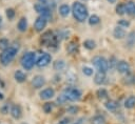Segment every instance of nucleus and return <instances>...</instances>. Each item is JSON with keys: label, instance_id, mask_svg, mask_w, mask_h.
<instances>
[{"label": "nucleus", "instance_id": "1", "mask_svg": "<svg viewBox=\"0 0 135 124\" xmlns=\"http://www.w3.org/2000/svg\"><path fill=\"white\" fill-rule=\"evenodd\" d=\"M72 14H73V17L75 18L76 21L84 22L88 18L89 12H88L86 6L83 3L79 2V1H75L72 5Z\"/></svg>", "mask_w": 135, "mask_h": 124}, {"label": "nucleus", "instance_id": "2", "mask_svg": "<svg viewBox=\"0 0 135 124\" xmlns=\"http://www.w3.org/2000/svg\"><path fill=\"white\" fill-rule=\"evenodd\" d=\"M18 49H19V46H15V45H9L6 49L2 50V53L0 54V63L4 66L8 65L13 59L16 57L17 53H18Z\"/></svg>", "mask_w": 135, "mask_h": 124}, {"label": "nucleus", "instance_id": "3", "mask_svg": "<svg viewBox=\"0 0 135 124\" xmlns=\"http://www.w3.org/2000/svg\"><path fill=\"white\" fill-rule=\"evenodd\" d=\"M59 42V38L58 36H56L54 34L53 30H46L42 34L41 38H40V43L43 46L50 47V48H55L58 45Z\"/></svg>", "mask_w": 135, "mask_h": 124}, {"label": "nucleus", "instance_id": "4", "mask_svg": "<svg viewBox=\"0 0 135 124\" xmlns=\"http://www.w3.org/2000/svg\"><path fill=\"white\" fill-rule=\"evenodd\" d=\"M20 63L24 69L26 70L32 69L33 66L36 64V54L33 51H27L23 54L20 59Z\"/></svg>", "mask_w": 135, "mask_h": 124}, {"label": "nucleus", "instance_id": "5", "mask_svg": "<svg viewBox=\"0 0 135 124\" xmlns=\"http://www.w3.org/2000/svg\"><path fill=\"white\" fill-rule=\"evenodd\" d=\"M63 96L66 98V100L76 102L81 99V91L76 87H66L63 90Z\"/></svg>", "mask_w": 135, "mask_h": 124}, {"label": "nucleus", "instance_id": "6", "mask_svg": "<svg viewBox=\"0 0 135 124\" xmlns=\"http://www.w3.org/2000/svg\"><path fill=\"white\" fill-rule=\"evenodd\" d=\"M93 64L95 65V67L98 69V71H102V73H107L109 69V61L101 56H96L93 58L92 60Z\"/></svg>", "mask_w": 135, "mask_h": 124}, {"label": "nucleus", "instance_id": "7", "mask_svg": "<svg viewBox=\"0 0 135 124\" xmlns=\"http://www.w3.org/2000/svg\"><path fill=\"white\" fill-rule=\"evenodd\" d=\"M34 8L39 14V16H43L47 20L49 19H52V9L50 8L49 5H45V4H42V3H39L38 2V3H36L34 5Z\"/></svg>", "mask_w": 135, "mask_h": 124}, {"label": "nucleus", "instance_id": "8", "mask_svg": "<svg viewBox=\"0 0 135 124\" xmlns=\"http://www.w3.org/2000/svg\"><path fill=\"white\" fill-rule=\"evenodd\" d=\"M51 60H52V56H51L49 53H42V54L39 56V58L37 59L36 65H37L38 67H44V66H46V65L50 64Z\"/></svg>", "mask_w": 135, "mask_h": 124}, {"label": "nucleus", "instance_id": "9", "mask_svg": "<svg viewBox=\"0 0 135 124\" xmlns=\"http://www.w3.org/2000/svg\"><path fill=\"white\" fill-rule=\"evenodd\" d=\"M46 24H47V19L45 17H43V16H38L37 19L35 20L34 28H35L36 32L39 33V32H42L45 28Z\"/></svg>", "mask_w": 135, "mask_h": 124}, {"label": "nucleus", "instance_id": "10", "mask_svg": "<svg viewBox=\"0 0 135 124\" xmlns=\"http://www.w3.org/2000/svg\"><path fill=\"white\" fill-rule=\"evenodd\" d=\"M116 69L120 74H129L130 73V64H129V62H127L124 60L118 61L116 64Z\"/></svg>", "mask_w": 135, "mask_h": 124}, {"label": "nucleus", "instance_id": "11", "mask_svg": "<svg viewBox=\"0 0 135 124\" xmlns=\"http://www.w3.org/2000/svg\"><path fill=\"white\" fill-rule=\"evenodd\" d=\"M39 96L42 100H50L55 96V90L52 87H46L40 91Z\"/></svg>", "mask_w": 135, "mask_h": 124}, {"label": "nucleus", "instance_id": "12", "mask_svg": "<svg viewBox=\"0 0 135 124\" xmlns=\"http://www.w3.org/2000/svg\"><path fill=\"white\" fill-rule=\"evenodd\" d=\"M44 84H45V79H44V77L41 76V75L35 76V77L33 78V80H32V85H33L34 88H37V89H38V88H41Z\"/></svg>", "mask_w": 135, "mask_h": 124}, {"label": "nucleus", "instance_id": "13", "mask_svg": "<svg viewBox=\"0 0 135 124\" xmlns=\"http://www.w3.org/2000/svg\"><path fill=\"white\" fill-rule=\"evenodd\" d=\"M9 113L11 116L14 118V119H20L21 116H22V109H21V106L18 105V104H14L11 106L9 108Z\"/></svg>", "mask_w": 135, "mask_h": 124}, {"label": "nucleus", "instance_id": "14", "mask_svg": "<svg viewBox=\"0 0 135 124\" xmlns=\"http://www.w3.org/2000/svg\"><path fill=\"white\" fill-rule=\"evenodd\" d=\"M126 35H127V33H126V30L123 29V27H121V26H116L115 28H114V30H113V36L116 38V39H122V38H124L126 37Z\"/></svg>", "mask_w": 135, "mask_h": 124}, {"label": "nucleus", "instance_id": "15", "mask_svg": "<svg viewBox=\"0 0 135 124\" xmlns=\"http://www.w3.org/2000/svg\"><path fill=\"white\" fill-rule=\"evenodd\" d=\"M14 78H15L16 82H18V83H23V82H25V80H26V75H25V73H23L22 70L17 69V70L15 71V74H14Z\"/></svg>", "mask_w": 135, "mask_h": 124}, {"label": "nucleus", "instance_id": "16", "mask_svg": "<svg viewBox=\"0 0 135 124\" xmlns=\"http://www.w3.org/2000/svg\"><path fill=\"white\" fill-rule=\"evenodd\" d=\"M105 81V73H102V71H97L95 77H94V82L95 84L97 85H101L103 84Z\"/></svg>", "mask_w": 135, "mask_h": 124}, {"label": "nucleus", "instance_id": "17", "mask_svg": "<svg viewBox=\"0 0 135 124\" xmlns=\"http://www.w3.org/2000/svg\"><path fill=\"white\" fill-rule=\"evenodd\" d=\"M78 48H79V45H78L77 41H71V42H69V44L66 46V50L71 55L77 53L78 51Z\"/></svg>", "mask_w": 135, "mask_h": 124}, {"label": "nucleus", "instance_id": "18", "mask_svg": "<svg viewBox=\"0 0 135 124\" xmlns=\"http://www.w3.org/2000/svg\"><path fill=\"white\" fill-rule=\"evenodd\" d=\"M17 28H18V30L21 32V33H23V32L26 30V28H27V20H26L25 17L20 18V20H19L18 23H17Z\"/></svg>", "mask_w": 135, "mask_h": 124}, {"label": "nucleus", "instance_id": "19", "mask_svg": "<svg viewBox=\"0 0 135 124\" xmlns=\"http://www.w3.org/2000/svg\"><path fill=\"white\" fill-rule=\"evenodd\" d=\"M124 107L128 109H132L135 107V96H129L126 100H124Z\"/></svg>", "mask_w": 135, "mask_h": 124}, {"label": "nucleus", "instance_id": "20", "mask_svg": "<svg viewBox=\"0 0 135 124\" xmlns=\"http://www.w3.org/2000/svg\"><path fill=\"white\" fill-rule=\"evenodd\" d=\"M104 106H105V108H107L108 110H110V111H115V110L117 109V107H118V103H117L116 101H114V100H108V101L104 103Z\"/></svg>", "mask_w": 135, "mask_h": 124}, {"label": "nucleus", "instance_id": "21", "mask_svg": "<svg viewBox=\"0 0 135 124\" xmlns=\"http://www.w3.org/2000/svg\"><path fill=\"white\" fill-rule=\"evenodd\" d=\"M126 13L131 16H135V3L133 1H128L126 3Z\"/></svg>", "mask_w": 135, "mask_h": 124}, {"label": "nucleus", "instance_id": "22", "mask_svg": "<svg viewBox=\"0 0 135 124\" xmlns=\"http://www.w3.org/2000/svg\"><path fill=\"white\" fill-rule=\"evenodd\" d=\"M70 12H71V8H70V6L68 4H61L59 6V14H60L61 17H64V18L68 17Z\"/></svg>", "mask_w": 135, "mask_h": 124}, {"label": "nucleus", "instance_id": "23", "mask_svg": "<svg viewBox=\"0 0 135 124\" xmlns=\"http://www.w3.org/2000/svg\"><path fill=\"white\" fill-rule=\"evenodd\" d=\"M105 118L101 115H96L91 119V124H105Z\"/></svg>", "mask_w": 135, "mask_h": 124}, {"label": "nucleus", "instance_id": "24", "mask_svg": "<svg viewBox=\"0 0 135 124\" xmlns=\"http://www.w3.org/2000/svg\"><path fill=\"white\" fill-rule=\"evenodd\" d=\"M96 96H97L98 99L104 100V99H107L109 97V94H108V90L105 88H99L97 90V92H96Z\"/></svg>", "mask_w": 135, "mask_h": 124}, {"label": "nucleus", "instance_id": "25", "mask_svg": "<svg viewBox=\"0 0 135 124\" xmlns=\"http://www.w3.org/2000/svg\"><path fill=\"white\" fill-rule=\"evenodd\" d=\"M65 67V62L63 60H57L53 64V68L55 70H62Z\"/></svg>", "mask_w": 135, "mask_h": 124}, {"label": "nucleus", "instance_id": "26", "mask_svg": "<svg viewBox=\"0 0 135 124\" xmlns=\"http://www.w3.org/2000/svg\"><path fill=\"white\" fill-rule=\"evenodd\" d=\"M123 83L124 84H132L134 85L135 84V74H127V77L124 78L123 80Z\"/></svg>", "mask_w": 135, "mask_h": 124}, {"label": "nucleus", "instance_id": "27", "mask_svg": "<svg viewBox=\"0 0 135 124\" xmlns=\"http://www.w3.org/2000/svg\"><path fill=\"white\" fill-rule=\"evenodd\" d=\"M83 46H84V48L91 50V49H94L96 47V43H95V41H93L91 39H88V40L83 41Z\"/></svg>", "mask_w": 135, "mask_h": 124}, {"label": "nucleus", "instance_id": "28", "mask_svg": "<svg viewBox=\"0 0 135 124\" xmlns=\"http://www.w3.org/2000/svg\"><path fill=\"white\" fill-rule=\"evenodd\" d=\"M116 13L119 16H122L126 14V3H118L116 5Z\"/></svg>", "mask_w": 135, "mask_h": 124}, {"label": "nucleus", "instance_id": "29", "mask_svg": "<svg viewBox=\"0 0 135 124\" xmlns=\"http://www.w3.org/2000/svg\"><path fill=\"white\" fill-rule=\"evenodd\" d=\"M127 44L129 46H133L135 44V32H132L129 34V36L127 38Z\"/></svg>", "mask_w": 135, "mask_h": 124}, {"label": "nucleus", "instance_id": "30", "mask_svg": "<svg viewBox=\"0 0 135 124\" xmlns=\"http://www.w3.org/2000/svg\"><path fill=\"white\" fill-rule=\"evenodd\" d=\"M100 22V18L97 16V15H92V16H90V18H89V24L90 25H96V24H98Z\"/></svg>", "mask_w": 135, "mask_h": 124}, {"label": "nucleus", "instance_id": "31", "mask_svg": "<svg viewBox=\"0 0 135 124\" xmlns=\"http://www.w3.org/2000/svg\"><path fill=\"white\" fill-rule=\"evenodd\" d=\"M8 46H9V41H8V39H6V38H1V39H0V49H1V50H4V49H6Z\"/></svg>", "mask_w": 135, "mask_h": 124}, {"label": "nucleus", "instance_id": "32", "mask_svg": "<svg viewBox=\"0 0 135 124\" xmlns=\"http://www.w3.org/2000/svg\"><path fill=\"white\" fill-rule=\"evenodd\" d=\"M5 14H6V17L8 18V20H13L15 18V15H16V12L14 8L9 7V8H6L5 9Z\"/></svg>", "mask_w": 135, "mask_h": 124}, {"label": "nucleus", "instance_id": "33", "mask_svg": "<svg viewBox=\"0 0 135 124\" xmlns=\"http://www.w3.org/2000/svg\"><path fill=\"white\" fill-rule=\"evenodd\" d=\"M53 107H54V105H53V103H50V102H46V103H44L43 104V110H44V112L45 113H50L52 110H53Z\"/></svg>", "mask_w": 135, "mask_h": 124}, {"label": "nucleus", "instance_id": "34", "mask_svg": "<svg viewBox=\"0 0 135 124\" xmlns=\"http://www.w3.org/2000/svg\"><path fill=\"white\" fill-rule=\"evenodd\" d=\"M78 111H79V107L76 105H71L66 108V112H69L71 115H76Z\"/></svg>", "mask_w": 135, "mask_h": 124}, {"label": "nucleus", "instance_id": "35", "mask_svg": "<svg viewBox=\"0 0 135 124\" xmlns=\"http://www.w3.org/2000/svg\"><path fill=\"white\" fill-rule=\"evenodd\" d=\"M118 25L121 27H129L130 26V21L126 20V19H120L118 21Z\"/></svg>", "mask_w": 135, "mask_h": 124}, {"label": "nucleus", "instance_id": "36", "mask_svg": "<svg viewBox=\"0 0 135 124\" xmlns=\"http://www.w3.org/2000/svg\"><path fill=\"white\" fill-rule=\"evenodd\" d=\"M82 71H83V74L85 76H92L93 75V69L91 67H89V66H84L82 68Z\"/></svg>", "mask_w": 135, "mask_h": 124}, {"label": "nucleus", "instance_id": "37", "mask_svg": "<svg viewBox=\"0 0 135 124\" xmlns=\"http://www.w3.org/2000/svg\"><path fill=\"white\" fill-rule=\"evenodd\" d=\"M118 61H116V58L115 57H111V59L109 60V66L112 68V67H116V64H117Z\"/></svg>", "mask_w": 135, "mask_h": 124}, {"label": "nucleus", "instance_id": "38", "mask_svg": "<svg viewBox=\"0 0 135 124\" xmlns=\"http://www.w3.org/2000/svg\"><path fill=\"white\" fill-rule=\"evenodd\" d=\"M66 101H68V100H66V98L63 96V94L57 98V103H59V104H62V103H64V102H66Z\"/></svg>", "mask_w": 135, "mask_h": 124}, {"label": "nucleus", "instance_id": "39", "mask_svg": "<svg viewBox=\"0 0 135 124\" xmlns=\"http://www.w3.org/2000/svg\"><path fill=\"white\" fill-rule=\"evenodd\" d=\"M8 109H9V107H8L7 104H5V105H3V106L1 107V111H2V113H4V115L8 112Z\"/></svg>", "mask_w": 135, "mask_h": 124}, {"label": "nucleus", "instance_id": "40", "mask_svg": "<svg viewBox=\"0 0 135 124\" xmlns=\"http://www.w3.org/2000/svg\"><path fill=\"white\" fill-rule=\"evenodd\" d=\"M70 121H71V120H70L69 118H63V119L60 120L57 124H70Z\"/></svg>", "mask_w": 135, "mask_h": 124}, {"label": "nucleus", "instance_id": "41", "mask_svg": "<svg viewBox=\"0 0 135 124\" xmlns=\"http://www.w3.org/2000/svg\"><path fill=\"white\" fill-rule=\"evenodd\" d=\"M38 2L39 3H42V4H45V5L49 4V0H38Z\"/></svg>", "mask_w": 135, "mask_h": 124}, {"label": "nucleus", "instance_id": "42", "mask_svg": "<svg viewBox=\"0 0 135 124\" xmlns=\"http://www.w3.org/2000/svg\"><path fill=\"white\" fill-rule=\"evenodd\" d=\"M117 0H108V2H110V3H115Z\"/></svg>", "mask_w": 135, "mask_h": 124}, {"label": "nucleus", "instance_id": "43", "mask_svg": "<svg viewBox=\"0 0 135 124\" xmlns=\"http://www.w3.org/2000/svg\"><path fill=\"white\" fill-rule=\"evenodd\" d=\"M81 122H82V121H81V119H80L79 121H77L76 123H73V124H81Z\"/></svg>", "mask_w": 135, "mask_h": 124}, {"label": "nucleus", "instance_id": "44", "mask_svg": "<svg viewBox=\"0 0 135 124\" xmlns=\"http://www.w3.org/2000/svg\"><path fill=\"white\" fill-rule=\"evenodd\" d=\"M3 98H4V97H3V94H1V92H0V100H2Z\"/></svg>", "mask_w": 135, "mask_h": 124}, {"label": "nucleus", "instance_id": "45", "mask_svg": "<svg viewBox=\"0 0 135 124\" xmlns=\"http://www.w3.org/2000/svg\"><path fill=\"white\" fill-rule=\"evenodd\" d=\"M1 24H2V17L0 16V26H1Z\"/></svg>", "mask_w": 135, "mask_h": 124}, {"label": "nucleus", "instance_id": "46", "mask_svg": "<svg viewBox=\"0 0 135 124\" xmlns=\"http://www.w3.org/2000/svg\"><path fill=\"white\" fill-rule=\"evenodd\" d=\"M22 124H25V123H22Z\"/></svg>", "mask_w": 135, "mask_h": 124}]
</instances>
